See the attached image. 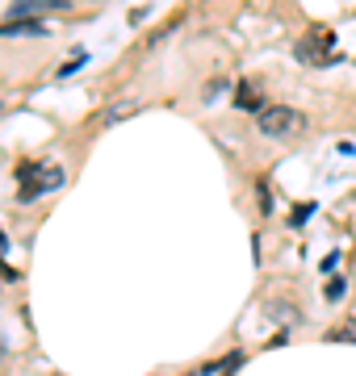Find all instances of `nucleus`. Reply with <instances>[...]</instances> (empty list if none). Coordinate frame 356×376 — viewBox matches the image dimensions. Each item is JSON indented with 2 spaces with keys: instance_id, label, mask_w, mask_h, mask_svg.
Here are the masks:
<instances>
[{
  "instance_id": "6",
  "label": "nucleus",
  "mask_w": 356,
  "mask_h": 376,
  "mask_svg": "<svg viewBox=\"0 0 356 376\" xmlns=\"http://www.w3.org/2000/svg\"><path fill=\"white\" fill-rule=\"evenodd\" d=\"M46 38L50 30L42 25V21H5V25H0V38Z\"/></svg>"
},
{
  "instance_id": "8",
  "label": "nucleus",
  "mask_w": 356,
  "mask_h": 376,
  "mask_svg": "<svg viewBox=\"0 0 356 376\" xmlns=\"http://www.w3.org/2000/svg\"><path fill=\"white\" fill-rule=\"evenodd\" d=\"M235 104L239 109H247V113H260L264 104H260V96H256V88L251 84H239V92H235Z\"/></svg>"
},
{
  "instance_id": "3",
  "label": "nucleus",
  "mask_w": 356,
  "mask_h": 376,
  "mask_svg": "<svg viewBox=\"0 0 356 376\" xmlns=\"http://www.w3.org/2000/svg\"><path fill=\"white\" fill-rule=\"evenodd\" d=\"M59 9H67V0H13L9 5L13 21H38L42 13H59Z\"/></svg>"
},
{
  "instance_id": "1",
  "label": "nucleus",
  "mask_w": 356,
  "mask_h": 376,
  "mask_svg": "<svg viewBox=\"0 0 356 376\" xmlns=\"http://www.w3.org/2000/svg\"><path fill=\"white\" fill-rule=\"evenodd\" d=\"M21 205H30V201H38L42 192H50V188H59L63 184V168L59 164H25L21 172Z\"/></svg>"
},
{
  "instance_id": "12",
  "label": "nucleus",
  "mask_w": 356,
  "mask_h": 376,
  "mask_svg": "<svg viewBox=\"0 0 356 376\" xmlns=\"http://www.w3.org/2000/svg\"><path fill=\"white\" fill-rule=\"evenodd\" d=\"M256 197H260V213H269V209H273V201H269V188H264V184L256 188Z\"/></svg>"
},
{
  "instance_id": "5",
  "label": "nucleus",
  "mask_w": 356,
  "mask_h": 376,
  "mask_svg": "<svg viewBox=\"0 0 356 376\" xmlns=\"http://www.w3.org/2000/svg\"><path fill=\"white\" fill-rule=\"evenodd\" d=\"M264 313H269L273 322H281L285 331L302 327V309H297V305H289V301H281V297H269V301H264Z\"/></svg>"
},
{
  "instance_id": "4",
  "label": "nucleus",
  "mask_w": 356,
  "mask_h": 376,
  "mask_svg": "<svg viewBox=\"0 0 356 376\" xmlns=\"http://www.w3.org/2000/svg\"><path fill=\"white\" fill-rule=\"evenodd\" d=\"M327 46H331V34H323V30H311L306 38L297 42V55L306 59L311 67H323V63H327Z\"/></svg>"
},
{
  "instance_id": "13",
  "label": "nucleus",
  "mask_w": 356,
  "mask_h": 376,
  "mask_svg": "<svg viewBox=\"0 0 356 376\" xmlns=\"http://www.w3.org/2000/svg\"><path fill=\"white\" fill-rule=\"evenodd\" d=\"M0 251H5V234H0Z\"/></svg>"
},
{
  "instance_id": "2",
  "label": "nucleus",
  "mask_w": 356,
  "mask_h": 376,
  "mask_svg": "<svg viewBox=\"0 0 356 376\" xmlns=\"http://www.w3.org/2000/svg\"><path fill=\"white\" fill-rule=\"evenodd\" d=\"M256 126L269 138H289V134L306 130V118H302L297 109H289V104H264V109L256 113Z\"/></svg>"
},
{
  "instance_id": "7",
  "label": "nucleus",
  "mask_w": 356,
  "mask_h": 376,
  "mask_svg": "<svg viewBox=\"0 0 356 376\" xmlns=\"http://www.w3.org/2000/svg\"><path fill=\"white\" fill-rule=\"evenodd\" d=\"M130 113H138V100H118V104H109V109L101 113V126H114V122H122Z\"/></svg>"
},
{
  "instance_id": "9",
  "label": "nucleus",
  "mask_w": 356,
  "mask_h": 376,
  "mask_svg": "<svg viewBox=\"0 0 356 376\" xmlns=\"http://www.w3.org/2000/svg\"><path fill=\"white\" fill-rule=\"evenodd\" d=\"M327 343H356V318L335 327V331H327Z\"/></svg>"
},
{
  "instance_id": "11",
  "label": "nucleus",
  "mask_w": 356,
  "mask_h": 376,
  "mask_svg": "<svg viewBox=\"0 0 356 376\" xmlns=\"http://www.w3.org/2000/svg\"><path fill=\"white\" fill-rule=\"evenodd\" d=\"M339 297H344V280H339V276H335V280H331V285H327V301H339Z\"/></svg>"
},
{
  "instance_id": "10",
  "label": "nucleus",
  "mask_w": 356,
  "mask_h": 376,
  "mask_svg": "<svg viewBox=\"0 0 356 376\" xmlns=\"http://www.w3.org/2000/svg\"><path fill=\"white\" fill-rule=\"evenodd\" d=\"M84 63H88V59H84V55H76L72 63H63V67H59V80H67V76H72V71H80Z\"/></svg>"
}]
</instances>
